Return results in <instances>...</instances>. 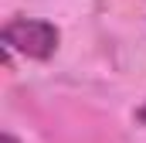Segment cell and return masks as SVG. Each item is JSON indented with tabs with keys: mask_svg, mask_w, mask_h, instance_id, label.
Instances as JSON below:
<instances>
[{
	"mask_svg": "<svg viewBox=\"0 0 146 143\" xmlns=\"http://www.w3.org/2000/svg\"><path fill=\"white\" fill-rule=\"evenodd\" d=\"M0 37H3L7 51H21V55L37 58V61L51 58L58 51V41H61L58 27L51 21H41V17H14V21L3 24Z\"/></svg>",
	"mask_w": 146,
	"mask_h": 143,
	"instance_id": "6da1fadb",
	"label": "cell"
},
{
	"mask_svg": "<svg viewBox=\"0 0 146 143\" xmlns=\"http://www.w3.org/2000/svg\"><path fill=\"white\" fill-rule=\"evenodd\" d=\"M3 143H17V136H10V133H3Z\"/></svg>",
	"mask_w": 146,
	"mask_h": 143,
	"instance_id": "7a4b0ae2",
	"label": "cell"
},
{
	"mask_svg": "<svg viewBox=\"0 0 146 143\" xmlns=\"http://www.w3.org/2000/svg\"><path fill=\"white\" fill-rule=\"evenodd\" d=\"M136 116H139V119H143V123H146V106H143V109H139V112H136Z\"/></svg>",
	"mask_w": 146,
	"mask_h": 143,
	"instance_id": "3957f363",
	"label": "cell"
}]
</instances>
